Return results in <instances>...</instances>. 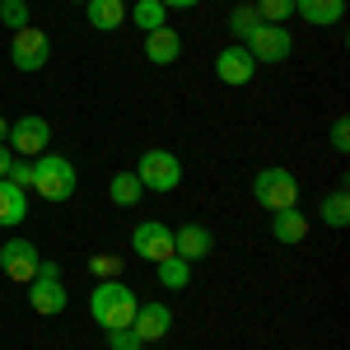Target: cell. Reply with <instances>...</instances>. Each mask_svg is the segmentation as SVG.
<instances>
[{"label": "cell", "instance_id": "1", "mask_svg": "<svg viewBox=\"0 0 350 350\" xmlns=\"http://www.w3.org/2000/svg\"><path fill=\"white\" fill-rule=\"evenodd\" d=\"M135 308H140V304H135V290L122 285V280H98L94 295H89V313H94V323L103 327V332L131 327Z\"/></svg>", "mask_w": 350, "mask_h": 350}, {"label": "cell", "instance_id": "2", "mask_svg": "<svg viewBox=\"0 0 350 350\" xmlns=\"http://www.w3.org/2000/svg\"><path fill=\"white\" fill-rule=\"evenodd\" d=\"M75 187H80V178H75V163L66 159V154H38L33 159V191L42 196V201H52V206H61V201H70L75 196Z\"/></svg>", "mask_w": 350, "mask_h": 350}, {"label": "cell", "instance_id": "3", "mask_svg": "<svg viewBox=\"0 0 350 350\" xmlns=\"http://www.w3.org/2000/svg\"><path fill=\"white\" fill-rule=\"evenodd\" d=\"M24 290H28V308H33V313H42V318L66 313V304H70L66 285H61V267H56L52 257H42V262H38V275L28 280Z\"/></svg>", "mask_w": 350, "mask_h": 350}, {"label": "cell", "instance_id": "4", "mask_svg": "<svg viewBox=\"0 0 350 350\" xmlns=\"http://www.w3.org/2000/svg\"><path fill=\"white\" fill-rule=\"evenodd\" d=\"M252 201L262 206V211H290L299 206V178L290 168H262L257 178H252Z\"/></svg>", "mask_w": 350, "mask_h": 350}, {"label": "cell", "instance_id": "5", "mask_svg": "<svg viewBox=\"0 0 350 350\" xmlns=\"http://www.w3.org/2000/svg\"><path fill=\"white\" fill-rule=\"evenodd\" d=\"M135 178L145 191H173L183 183V159L173 150H145L140 163H135Z\"/></svg>", "mask_w": 350, "mask_h": 350}, {"label": "cell", "instance_id": "6", "mask_svg": "<svg viewBox=\"0 0 350 350\" xmlns=\"http://www.w3.org/2000/svg\"><path fill=\"white\" fill-rule=\"evenodd\" d=\"M247 56L257 61V66H280L285 56L295 52V38H290V28L285 24H257L252 33H247Z\"/></svg>", "mask_w": 350, "mask_h": 350}, {"label": "cell", "instance_id": "7", "mask_svg": "<svg viewBox=\"0 0 350 350\" xmlns=\"http://www.w3.org/2000/svg\"><path fill=\"white\" fill-rule=\"evenodd\" d=\"M5 145H10L14 159H38V154H47V145H52V126H47V117H19V122H10Z\"/></svg>", "mask_w": 350, "mask_h": 350}, {"label": "cell", "instance_id": "8", "mask_svg": "<svg viewBox=\"0 0 350 350\" xmlns=\"http://www.w3.org/2000/svg\"><path fill=\"white\" fill-rule=\"evenodd\" d=\"M10 61L24 70V75H38L47 61H52V38L42 33V28H19L14 38H10Z\"/></svg>", "mask_w": 350, "mask_h": 350}, {"label": "cell", "instance_id": "9", "mask_svg": "<svg viewBox=\"0 0 350 350\" xmlns=\"http://www.w3.org/2000/svg\"><path fill=\"white\" fill-rule=\"evenodd\" d=\"M38 262H42V252H38V247H33L28 239L0 243V271H5L14 285H28V280L38 275Z\"/></svg>", "mask_w": 350, "mask_h": 350}, {"label": "cell", "instance_id": "10", "mask_svg": "<svg viewBox=\"0 0 350 350\" xmlns=\"http://www.w3.org/2000/svg\"><path fill=\"white\" fill-rule=\"evenodd\" d=\"M131 247L145 262H163V257H173V229L163 219H140L131 234Z\"/></svg>", "mask_w": 350, "mask_h": 350}, {"label": "cell", "instance_id": "11", "mask_svg": "<svg viewBox=\"0 0 350 350\" xmlns=\"http://www.w3.org/2000/svg\"><path fill=\"white\" fill-rule=\"evenodd\" d=\"M131 332L140 336V346H154V341H163L168 332H173V308L168 304H140L135 308V318H131Z\"/></svg>", "mask_w": 350, "mask_h": 350}, {"label": "cell", "instance_id": "12", "mask_svg": "<svg viewBox=\"0 0 350 350\" xmlns=\"http://www.w3.org/2000/svg\"><path fill=\"white\" fill-rule=\"evenodd\" d=\"M215 75H219V84L239 89V84H252V75H257V61L247 56V47H243V42H234V47H224V52L215 56Z\"/></svg>", "mask_w": 350, "mask_h": 350}, {"label": "cell", "instance_id": "13", "mask_svg": "<svg viewBox=\"0 0 350 350\" xmlns=\"http://www.w3.org/2000/svg\"><path fill=\"white\" fill-rule=\"evenodd\" d=\"M211 252H215V234L206 224H183L173 234V257H183V262H206Z\"/></svg>", "mask_w": 350, "mask_h": 350}, {"label": "cell", "instance_id": "14", "mask_svg": "<svg viewBox=\"0 0 350 350\" xmlns=\"http://www.w3.org/2000/svg\"><path fill=\"white\" fill-rule=\"evenodd\" d=\"M145 56L154 61V66H173L178 56H183V38H178V28H154V33H145Z\"/></svg>", "mask_w": 350, "mask_h": 350}, {"label": "cell", "instance_id": "15", "mask_svg": "<svg viewBox=\"0 0 350 350\" xmlns=\"http://www.w3.org/2000/svg\"><path fill=\"white\" fill-rule=\"evenodd\" d=\"M295 14L313 28H332V24H341L346 0H295Z\"/></svg>", "mask_w": 350, "mask_h": 350}, {"label": "cell", "instance_id": "16", "mask_svg": "<svg viewBox=\"0 0 350 350\" xmlns=\"http://www.w3.org/2000/svg\"><path fill=\"white\" fill-rule=\"evenodd\" d=\"M271 239L285 243V247H290V243H304V239H308V215H304L299 206L275 211V215H271Z\"/></svg>", "mask_w": 350, "mask_h": 350}, {"label": "cell", "instance_id": "17", "mask_svg": "<svg viewBox=\"0 0 350 350\" xmlns=\"http://www.w3.org/2000/svg\"><path fill=\"white\" fill-rule=\"evenodd\" d=\"M28 219V191L0 178V229H14Z\"/></svg>", "mask_w": 350, "mask_h": 350}, {"label": "cell", "instance_id": "18", "mask_svg": "<svg viewBox=\"0 0 350 350\" xmlns=\"http://www.w3.org/2000/svg\"><path fill=\"white\" fill-rule=\"evenodd\" d=\"M84 14H89V28L112 33V28L126 24V0H89V5H84Z\"/></svg>", "mask_w": 350, "mask_h": 350}, {"label": "cell", "instance_id": "19", "mask_svg": "<svg viewBox=\"0 0 350 350\" xmlns=\"http://www.w3.org/2000/svg\"><path fill=\"white\" fill-rule=\"evenodd\" d=\"M108 196H112V206H135V201L145 196V187H140V178H135L131 168H122V173H112Z\"/></svg>", "mask_w": 350, "mask_h": 350}, {"label": "cell", "instance_id": "20", "mask_svg": "<svg viewBox=\"0 0 350 350\" xmlns=\"http://www.w3.org/2000/svg\"><path fill=\"white\" fill-rule=\"evenodd\" d=\"M154 275H159L163 290H187L191 285V262H183V257H163V262H154Z\"/></svg>", "mask_w": 350, "mask_h": 350}, {"label": "cell", "instance_id": "21", "mask_svg": "<svg viewBox=\"0 0 350 350\" xmlns=\"http://www.w3.org/2000/svg\"><path fill=\"white\" fill-rule=\"evenodd\" d=\"M323 224H327V229H346V224H350V196H346V187H336V191H327V196H323Z\"/></svg>", "mask_w": 350, "mask_h": 350}, {"label": "cell", "instance_id": "22", "mask_svg": "<svg viewBox=\"0 0 350 350\" xmlns=\"http://www.w3.org/2000/svg\"><path fill=\"white\" fill-rule=\"evenodd\" d=\"M135 19V28H145V33H154V28L168 24V10H163L159 0H135V10H126Z\"/></svg>", "mask_w": 350, "mask_h": 350}, {"label": "cell", "instance_id": "23", "mask_svg": "<svg viewBox=\"0 0 350 350\" xmlns=\"http://www.w3.org/2000/svg\"><path fill=\"white\" fill-rule=\"evenodd\" d=\"M262 24V14H257V5H234L229 10V33L239 38V42H247V33Z\"/></svg>", "mask_w": 350, "mask_h": 350}, {"label": "cell", "instance_id": "24", "mask_svg": "<svg viewBox=\"0 0 350 350\" xmlns=\"http://www.w3.org/2000/svg\"><path fill=\"white\" fill-rule=\"evenodd\" d=\"M257 14H262V24H290L295 0H257Z\"/></svg>", "mask_w": 350, "mask_h": 350}, {"label": "cell", "instance_id": "25", "mask_svg": "<svg viewBox=\"0 0 350 350\" xmlns=\"http://www.w3.org/2000/svg\"><path fill=\"white\" fill-rule=\"evenodd\" d=\"M89 275H94V280H117V275H122V257L94 252V257H89Z\"/></svg>", "mask_w": 350, "mask_h": 350}, {"label": "cell", "instance_id": "26", "mask_svg": "<svg viewBox=\"0 0 350 350\" xmlns=\"http://www.w3.org/2000/svg\"><path fill=\"white\" fill-rule=\"evenodd\" d=\"M0 19L14 28V33L28 28V0H0Z\"/></svg>", "mask_w": 350, "mask_h": 350}, {"label": "cell", "instance_id": "27", "mask_svg": "<svg viewBox=\"0 0 350 350\" xmlns=\"http://www.w3.org/2000/svg\"><path fill=\"white\" fill-rule=\"evenodd\" d=\"M5 183H14V187H33V159H14L10 163V173H5Z\"/></svg>", "mask_w": 350, "mask_h": 350}, {"label": "cell", "instance_id": "28", "mask_svg": "<svg viewBox=\"0 0 350 350\" xmlns=\"http://www.w3.org/2000/svg\"><path fill=\"white\" fill-rule=\"evenodd\" d=\"M108 350H140V336L131 327H117V332H108Z\"/></svg>", "mask_w": 350, "mask_h": 350}, {"label": "cell", "instance_id": "29", "mask_svg": "<svg viewBox=\"0 0 350 350\" xmlns=\"http://www.w3.org/2000/svg\"><path fill=\"white\" fill-rule=\"evenodd\" d=\"M332 150H336V154H346V150H350V122H346V117L332 122Z\"/></svg>", "mask_w": 350, "mask_h": 350}, {"label": "cell", "instance_id": "30", "mask_svg": "<svg viewBox=\"0 0 350 350\" xmlns=\"http://www.w3.org/2000/svg\"><path fill=\"white\" fill-rule=\"evenodd\" d=\"M10 163H14V154H10V145H5V140H0V178H5V173H10Z\"/></svg>", "mask_w": 350, "mask_h": 350}, {"label": "cell", "instance_id": "31", "mask_svg": "<svg viewBox=\"0 0 350 350\" xmlns=\"http://www.w3.org/2000/svg\"><path fill=\"white\" fill-rule=\"evenodd\" d=\"M163 10H196V5H201V0H159Z\"/></svg>", "mask_w": 350, "mask_h": 350}, {"label": "cell", "instance_id": "32", "mask_svg": "<svg viewBox=\"0 0 350 350\" xmlns=\"http://www.w3.org/2000/svg\"><path fill=\"white\" fill-rule=\"evenodd\" d=\"M5 135H10V122H5V117H0V140H5Z\"/></svg>", "mask_w": 350, "mask_h": 350}, {"label": "cell", "instance_id": "33", "mask_svg": "<svg viewBox=\"0 0 350 350\" xmlns=\"http://www.w3.org/2000/svg\"><path fill=\"white\" fill-rule=\"evenodd\" d=\"M70 5H89V0H70Z\"/></svg>", "mask_w": 350, "mask_h": 350}]
</instances>
